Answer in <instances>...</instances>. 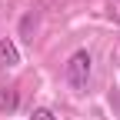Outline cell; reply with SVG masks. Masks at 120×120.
Here are the masks:
<instances>
[{"mask_svg": "<svg viewBox=\"0 0 120 120\" xmlns=\"http://www.w3.org/2000/svg\"><path fill=\"white\" fill-rule=\"evenodd\" d=\"M30 120H57V113H53V110H47V107H37Z\"/></svg>", "mask_w": 120, "mask_h": 120, "instance_id": "obj_3", "label": "cell"}, {"mask_svg": "<svg viewBox=\"0 0 120 120\" xmlns=\"http://www.w3.org/2000/svg\"><path fill=\"white\" fill-rule=\"evenodd\" d=\"M20 64V50H17V43H13L10 37L0 40V67H17Z\"/></svg>", "mask_w": 120, "mask_h": 120, "instance_id": "obj_2", "label": "cell"}, {"mask_svg": "<svg viewBox=\"0 0 120 120\" xmlns=\"http://www.w3.org/2000/svg\"><path fill=\"white\" fill-rule=\"evenodd\" d=\"M67 83L70 87H77V90H83L87 87V80H90V53L87 50H77L70 60H67Z\"/></svg>", "mask_w": 120, "mask_h": 120, "instance_id": "obj_1", "label": "cell"}]
</instances>
